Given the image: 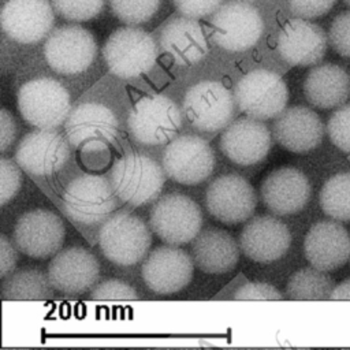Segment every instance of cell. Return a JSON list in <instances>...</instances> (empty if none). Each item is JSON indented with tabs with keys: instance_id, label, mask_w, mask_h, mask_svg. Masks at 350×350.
Listing matches in <instances>:
<instances>
[{
	"instance_id": "1",
	"label": "cell",
	"mask_w": 350,
	"mask_h": 350,
	"mask_svg": "<svg viewBox=\"0 0 350 350\" xmlns=\"http://www.w3.org/2000/svg\"><path fill=\"white\" fill-rule=\"evenodd\" d=\"M164 174V168L152 157L131 152L113 163L111 185L120 201L141 206L160 196L165 182Z\"/></svg>"
},
{
	"instance_id": "2",
	"label": "cell",
	"mask_w": 350,
	"mask_h": 350,
	"mask_svg": "<svg viewBox=\"0 0 350 350\" xmlns=\"http://www.w3.org/2000/svg\"><path fill=\"white\" fill-rule=\"evenodd\" d=\"M153 37L138 27L127 26L115 30L103 46V57L109 71L122 78H137L149 72L157 59Z\"/></svg>"
},
{
	"instance_id": "3",
	"label": "cell",
	"mask_w": 350,
	"mask_h": 350,
	"mask_svg": "<svg viewBox=\"0 0 350 350\" xmlns=\"http://www.w3.org/2000/svg\"><path fill=\"white\" fill-rule=\"evenodd\" d=\"M98 243L111 262L126 267L139 262L146 256L152 235L141 217L122 211L104 220L98 231Z\"/></svg>"
},
{
	"instance_id": "4",
	"label": "cell",
	"mask_w": 350,
	"mask_h": 350,
	"mask_svg": "<svg viewBox=\"0 0 350 350\" xmlns=\"http://www.w3.org/2000/svg\"><path fill=\"white\" fill-rule=\"evenodd\" d=\"M127 127L142 145H161L175 138L182 127V113L167 96L149 94L139 98L129 112Z\"/></svg>"
},
{
	"instance_id": "5",
	"label": "cell",
	"mask_w": 350,
	"mask_h": 350,
	"mask_svg": "<svg viewBox=\"0 0 350 350\" xmlns=\"http://www.w3.org/2000/svg\"><path fill=\"white\" fill-rule=\"evenodd\" d=\"M234 100L241 112L249 118L268 120L286 109L288 90L280 75L271 70L257 68L237 82Z\"/></svg>"
},
{
	"instance_id": "6",
	"label": "cell",
	"mask_w": 350,
	"mask_h": 350,
	"mask_svg": "<svg viewBox=\"0 0 350 350\" xmlns=\"http://www.w3.org/2000/svg\"><path fill=\"white\" fill-rule=\"evenodd\" d=\"M18 109L30 126L56 129L71 112L70 94L60 82L52 78H36L21 86Z\"/></svg>"
},
{
	"instance_id": "7",
	"label": "cell",
	"mask_w": 350,
	"mask_h": 350,
	"mask_svg": "<svg viewBox=\"0 0 350 350\" xmlns=\"http://www.w3.org/2000/svg\"><path fill=\"white\" fill-rule=\"evenodd\" d=\"M64 213L82 224L104 221L116 209L118 196L111 182L101 175H81L62 194Z\"/></svg>"
},
{
	"instance_id": "8",
	"label": "cell",
	"mask_w": 350,
	"mask_h": 350,
	"mask_svg": "<svg viewBox=\"0 0 350 350\" xmlns=\"http://www.w3.org/2000/svg\"><path fill=\"white\" fill-rule=\"evenodd\" d=\"M182 107L191 126L204 133L224 130L235 113L234 94L217 81H201L190 86Z\"/></svg>"
},
{
	"instance_id": "9",
	"label": "cell",
	"mask_w": 350,
	"mask_h": 350,
	"mask_svg": "<svg viewBox=\"0 0 350 350\" xmlns=\"http://www.w3.org/2000/svg\"><path fill=\"white\" fill-rule=\"evenodd\" d=\"M149 224L165 243L182 245L200 234L202 212L190 197L172 193L156 201L149 213Z\"/></svg>"
},
{
	"instance_id": "10",
	"label": "cell",
	"mask_w": 350,
	"mask_h": 350,
	"mask_svg": "<svg viewBox=\"0 0 350 350\" xmlns=\"http://www.w3.org/2000/svg\"><path fill=\"white\" fill-rule=\"evenodd\" d=\"M213 42L231 52L250 49L260 40L264 23L260 12L246 1H228L211 18Z\"/></svg>"
},
{
	"instance_id": "11",
	"label": "cell",
	"mask_w": 350,
	"mask_h": 350,
	"mask_svg": "<svg viewBox=\"0 0 350 350\" xmlns=\"http://www.w3.org/2000/svg\"><path fill=\"white\" fill-rule=\"evenodd\" d=\"M163 168L168 178L182 185H197L213 172L216 157L201 137L185 134L172 138L163 153Z\"/></svg>"
},
{
	"instance_id": "12",
	"label": "cell",
	"mask_w": 350,
	"mask_h": 350,
	"mask_svg": "<svg viewBox=\"0 0 350 350\" xmlns=\"http://www.w3.org/2000/svg\"><path fill=\"white\" fill-rule=\"evenodd\" d=\"M97 44L93 34L78 25L56 27L44 44V56L51 68L59 74H79L93 63Z\"/></svg>"
},
{
	"instance_id": "13",
	"label": "cell",
	"mask_w": 350,
	"mask_h": 350,
	"mask_svg": "<svg viewBox=\"0 0 350 350\" xmlns=\"http://www.w3.org/2000/svg\"><path fill=\"white\" fill-rule=\"evenodd\" d=\"M70 145L83 149L105 150L118 135V118L100 103H82L71 109L64 122Z\"/></svg>"
},
{
	"instance_id": "14",
	"label": "cell",
	"mask_w": 350,
	"mask_h": 350,
	"mask_svg": "<svg viewBox=\"0 0 350 350\" xmlns=\"http://www.w3.org/2000/svg\"><path fill=\"white\" fill-rule=\"evenodd\" d=\"M205 205L219 221L237 224L253 216L257 197L253 186L245 178L226 174L209 183L205 191Z\"/></svg>"
},
{
	"instance_id": "15",
	"label": "cell",
	"mask_w": 350,
	"mask_h": 350,
	"mask_svg": "<svg viewBox=\"0 0 350 350\" xmlns=\"http://www.w3.org/2000/svg\"><path fill=\"white\" fill-rule=\"evenodd\" d=\"M68 144L55 129H37L19 141L15 150L16 164L36 176L52 175L68 161Z\"/></svg>"
},
{
	"instance_id": "16",
	"label": "cell",
	"mask_w": 350,
	"mask_h": 350,
	"mask_svg": "<svg viewBox=\"0 0 350 350\" xmlns=\"http://www.w3.org/2000/svg\"><path fill=\"white\" fill-rule=\"evenodd\" d=\"M62 219L48 209L23 213L14 227L16 247L33 258H46L59 252L64 241Z\"/></svg>"
},
{
	"instance_id": "17",
	"label": "cell",
	"mask_w": 350,
	"mask_h": 350,
	"mask_svg": "<svg viewBox=\"0 0 350 350\" xmlns=\"http://www.w3.org/2000/svg\"><path fill=\"white\" fill-rule=\"evenodd\" d=\"M194 272L193 258L175 245L159 246L144 260L141 273L145 284L156 294H174L185 288Z\"/></svg>"
},
{
	"instance_id": "18",
	"label": "cell",
	"mask_w": 350,
	"mask_h": 350,
	"mask_svg": "<svg viewBox=\"0 0 350 350\" xmlns=\"http://www.w3.org/2000/svg\"><path fill=\"white\" fill-rule=\"evenodd\" d=\"M55 21L48 0H8L1 10L3 31L21 44H36L49 34Z\"/></svg>"
},
{
	"instance_id": "19",
	"label": "cell",
	"mask_w": 350,
	"mask_h": 350,
	"mask_svg": "<svg viewBox=\"0 0 350 350\" xmlns=\"http://www.w3.org/2000/svg\"><path fill=\"white\" fill-rule=\"evenodd\" d=\"M272 145L271 131L254 118H241L230 123L221 137L223 154L238 165H253L267 157Z\"/></svg>"
},
{
	"instance_id": "20",
	"label": "cell",
	"mask_w": 350,
	"mask_h": 350,
	"mask_svg": "<svg viewBox=\"0 0 350 350\" xmlns=\"http://www.w3.org/2000/svg\"><path fill=\"white\" fill-rule=\"evenodd\" d=\"M291 245V234L279 219L260 215L249 219L239 234L242 253L256 262H273L283 257Z\"/></svg>"
},
{
	"instance_id": "21",
	"label": "cell",
	"mask_w": 350,
	"mask_h": 350,
	"mask_svg": "<svg viewBox=\"0 0 350 350\" xmlns=\"http://www.w3.org/2000/svg\"><path fill=\"white\" fill-rule=\"evenodd\" d=\"M328 36L316 23L304 18L286 22L278 36V52L290 66L308 67L323 60Z\"/></svg>"
},
{
	"instance_id": "22",
	"label": "cell",
	"mask_w": 350,
	"mask_h": 350,
	"mask_svg": "<svg viewBox=\"0 0 350 350\" xmlns=\"http://www.w3.org/2000/svg\"><path fill=\"white\" fill-rule=\"evenodd\" d=\"M304 253L312 267L334 271L350 260V234L338 220L317 221L305 235Z\"/></svg>"
},
{
	"instance_id": "23",
	"label": "cell",
	"mask_w": 350,
	"mask_h": 350,
	"mask_svg": "<svg viewBox=\"0 0 350 350\" xmlns=\"http://www.w3.org/2000/svg\"><path fill=\"white\" fill-rule=\"evenodd\" d=\"M310 193L312 189L306 175L293 167L272 171L260 186L264 205L278 216L294 215L302 211L310 198Z\"/></svg>"
},
{
	"instance_id": "24",
	"label": "cell",
	"mask_w": 350,
	"mask_h": 350,
	"mask_svg": "<svg viewBox=\"0 0 350 350\" xmlns=\"http://www.w3.org/2000/svg\"><path fill=\"white\" fill-rule=\"evenodd\" d=\"M98 276V261L85 247H68L56 253L48 267L52 287L64 294L88 291Z\"/></svg>"
},
{
	"instance_id": "25",
	"label": "cell",
	"mask_w": 350,
	"mask_h": 350,
	"mask_svg": "<svg viewBox=\"0 0 350 350\" xmlns=\"http://www.w3.org/2000/svg\"><path fill=\"white\" fill-rule=\"evenodd\" d=\"M325 127L310 108L294 105L286 108L273 122V138L293 153H306L320 145Z\"/></svg>"
},
{
	"instance_id": "26",
	"label": "cell",
	"mask_w": 350,
	"mask_h": 350,
	"mask_svg": "<svg viewBox=\"0 0 350 350\" xmlns=\"http://www.w3.org/2000/svg\"><path fill=\"white\" fill-rule=\"evenodd\" d=\"M159 44L178 66H191L208 53V44L201 25L194 18L170 19L161 29Z\"/></svg>"
},
{
	"instance_id": "27",
	"label": "cell",
	"mask_w": 350,
	"mask_h": 350,
	"mask_svg": "<svg viewBox=\"0 0 350 350\" xmlns=\"http://www.w3.org/2000/svg\"><path fill=\"white\" fill-rule=\"evenodd\" d=\"M194 264L206 273L231 271L239 258V246L227 231L211 227L200 231L191 243Z\"/></svg>"
},
{
	"instance_id": "28",
	"label": "cell",
	"mask_w": 350,
	"mask_h": 350,
	"mask_svg": "<svg viewBox=\"0 0 350 350\" xmlns=\"http://www.w3.org/2000/svg\"><path fill=\"white\" fill-rule=\"evenodd\" d=\"M304 94L313 107L339 108L350 96V75L332 63L314 66L305 77Z\"/></svg>"
},
{
	"instance_id": "29",
	"label": "cell",
	"mask_w": 350,
	"mask_h": 350,
	"mask_svg": "<svg viewBox=\"0 0 350 350\" xmlns=\"http://www.w3.org/2000/svg\"><path fill=\"white\" fill-rule=\"evenodd\" d=\"M334 287V280L325 271L308 267L291 275L286 286V295L297 301H324L329 299Z\"/></svg>"
},
{
	"instance_id": "30",
	"label": "cell",
	"mask_w": 350,
	"mask_h": 350,
	"mask_svg": "<svg viewBox=\"0 0 350 350\" xmlns=\"http://www.w3.org/2000/svg\"><path fill=\"white\" fill-rule=\"evenodd\" d=\"M52 288L48 275L38 269H22L4 279L1 295L4 299L41 301L52 297Z\"/></svg>"
},
{
	"instance_id": "31",
	"label": "cell",
	"mask_w": 350,
	"mask_h": 350,
	"mask_svg": "<svg viewBox=\"0 0 350 350\" xmlns=\"http://www.w3.org/2000/svg\"><path fill=\"white\" fill-rule=\"evenodd\" d=\"M323 212L338 221H350V172L332 175L319 196Z\"/></svg>"
},
{
	"instance_id": "32",
	"label": "cell",
	"mask_w": 350,
	"mask_h": 350,
	"mask_svg": "<svg viewBox=\"0 0 350 350\" xmlns=\"http://www.w3.org/2000/svg\"><path fill=\"white\" fill-rule=\"evenodd\" d=\"M161 0H109L113 15L126 25L148 22L159 10Z\"/></svg>"
},
{
	"instance_id": "33",
	"label": "cell",
	"mask_w": 350,
	"mask_h": 350,
	"mask_svg": "<svg viewBox=\"0 0 350 350\" xmlns=\"http://www.w3.org/2000/svg\"><path fill=\"white\" fill-rule=\"evenodd\" d=\"M105 0H52L53 10L64 19L82 22L100 14Z\"/></svg>"
},
{
	"instance_id": "34",
	"label": "cell",
	"mask_w": 350,
	"mask_h": 350,
	"mask_svg": "<svg viewBox=\"0 0 350 350\" xmlns=\"http://www.w3.org/2000/svg\"><path fill=\"white\" fill-rule=\"evenodd\" d=\"M325 131L336 148L350 153V104H343L329 116Z\"/></svg>"
},
{
	"instance_id": "35",
	"label": "cell",
	"mask_w": 350,
	"mask_h": 350,
	"mask_svg": "<svg viewBox=\"0 0 350 350\" xmlns=\"http://www.w3.org/2000/svg\"><path fill=\"white\" fill-rule=\"evenodd\" d=\"M328 42L336 53L350 57V11L334 18L328 30Z\"/></svg>"
},
{
	"instance_id": "36",
	"label": "cell",
	"mask_w": 350,
	"mask_h": 350,
	"mask_svg": "<svg viewBox=\"0 0 350 350\" xmlns=\"http://www.w3.org/2000/svg\"><path fill=\"white\" fill-rule=\"evenodd\" d=\"M12 160L1 157L0 159V205L4 206L8 201H11L18 193L22 176L21 171Z\"/></svg>"
},
{
	"instance_id": "37",
	"label": "cell",
	"mask_w": 350,
	"mask_h": 350,
	"mask_svg": "<svg viewBox=\"0 0 350 350\" xmlns=\"http://www.w3.org/2000/svg\"><path fill=\"white\" fill-rule=\"evenodd\" d=\"M92 299H138L137 291L127 283L118 280V279H109L105 282H101L97 284L93 291L90 293Z\"/></svg>"
},
{
	"instance_id": "38",
	"label": "cell",
	"mask_w": 350,
	"mask_h": 350,
	"mask_svg": "<svg viewBox=\"0 0 350 350\" xmlns=\"http://www.w3.org/2000/svg\"><path fill=\"white\" fill-rule=\"evenodd\" d=\"M234 299L246 301H276L283 299V295L273 286L262 282H249L241 286L232 295Z\"/></svg>"
},
{
	"instance_id": "39",
	"label": "cell",
	"mask_w": 350,
	"mask_h": 350,
	"mask_svg": "<svg viewBox=\"0 0 350 350\" xmlns=\"http://www.w3.org/2000/svg\"><path fill=\"white\" fill-rule=\"evenodd\" d=\"M336 0H287L290 11L298 18L313 19L325 15Z\"/></svg>"
},
{
	"instance_id": "40",
	"label": "cell",
	"mask_w": 350,
	"mask_h": 350,
	"mask_svg": "<svg viewBox=\"0 0 350 350\" xmlns=\"http://www.w3.org/2000/svg\"><path fill=\"white\" fill-rule=\"evenodd\" d=\"M175 8L189 18H204L213 14L221 4V0H172Z\"/></svg>"
},
{
	"instance_id": "41",
	"label": "cell",
	"mask_w": 350,
	"mask_h": 350,
	"mask_svg": "<svg viewBox=\"0 0 350 350\" xmlns=\"http://www.w3.org/2000/svg\"><path fill=\"white\" fill-rule=\"evenodd\" d=\"M0 276L5 278L14 271L18 254L14 245L5 235L0 237Z\"/></svg>"
},
{
	"instance_id": "42",
	"label": "cell",
	"mask_w": 350,
	"mask_h": 350,
	"mask_svg": "<svg viewBox=\"0 0 350 350\" xmlns=\"http://www.w3.org/2000/svg\"><path fill=\"white\" fill-rule=\"evenodd\" d=\"M0 130H1L0 152L5 153V150L14 142L15 134H16V124H15L14 116L5 108L0 109Z\"/></svg>"
},
{
	"instance_id": "43",
	"label": "cell",
	"mask_w": 350,
	"mask_h": 350,
	"mask_svg": "<svg viewBox=\"0 0 350 350\" xmlns=\"http://www.w3.org/2000/svg\"><path fill=\"white\" fill-rule=\"evenodd\" d=\"M329 299H350V278L334 287Z\"/></svg>"
},
{
	"instance_id": "44",
	"label": "cell",
	"mask_w": 350,
	"mask_h": 350,
	"mask_svg": "<svg viewBox=\"0 0 350 350\" xmlns=\"http://www.w3.org/2000/svg\"><path fill=\"white\" fill-rule=\"evenodd\" d=\"M343 1H345V4H347L350 7V0H343Z\"/></svg>"
},
{
	"instance_id": "45",
	"label": "cell",
	"mask_w": 350,
	"mask_h": 350,
	"mask_svg": "<svg viewBox=\"0 0 350 350\" xmlns=\"http://www.w3.org/2000/svg\"><path fill=\"white\" fill-rule=\"evenodd\" d=\"M245 1H254V0H245Z\"/></svg>"
}]
</instances>
